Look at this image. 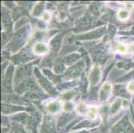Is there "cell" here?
Returning <instances> with one entry per match:
<instances>
[{
  "label": "cell",
  "mask_w": 134,
  "mask_h": 133,
  "mask_svg": "<svg viewBox=\"0 0 134 133\" xmlns=\"http://www.w3.org/2000/svg\"><path fill=\"white\" fill-rule=\"evenodd\" d=\"M47 108L50 113L56 114L60 111L61 105L58 101H52V102H49L47 105Z\"/></svg>",
  "instance_id": "cell-11"
},
{
  "label": "cell",
  "mask_w": 134,
  "mask_h": 133,
  "mask_svg": "<svg viewBox=\"0 0 134 133\" xmlns=\"http://www.w3.org/2000/svg\"><path fill=\"white\" fill-rule=\"evenodd\" d=\"M32 58V56L30 53L24 52V53H21L18 55L15 56L14 57V61L17 63H24V62L31 60Z\"/></svg>",
  "instance_id": "cell-14"
},
{
  "label": "cell",
  "mask_w": 134,
  "mask_h": 133,
  "mask_svg": "<svg viewBox=\"0 0 134 133\" xmlns=\"http://www.w3.org/2000/svg\"><path fill=\"white\" fill-rule=\"evenodd\" d=\"M80 72H81V70H80V67H79L78 66H77V67H75L71 68L67 72L66 77L68 78L76 77H77L80 75Z\"/></svg>",
  "instance_id": "cell-18"
},
{
  "label": "cell",
  "mask_w": 134,
  "mask_h": 133,
  "mask_svg": "<svg viewBox=\"0 0 134 133\" xmlns=\"http://www.w3.org/2000/svg\"><path fill=\"white\" fill-rule=\"evenodd\" d=\"M12 119L13 120L19 122V123H21V124H24V125H27L29 121H30V118L26 114L23 113V114H16V115H15L12 118Z\"/></svg>",
  "instance_id": "cell-13"
},
{
  "label": "cell",
  "mask_w": 134,
  "mask_h": 133,
  "mask_svg": "<svg viewBox=\"0 0 134 133\" xmlns=\"http://www.w3.org/2000/svg\"><path fill=\"white\" fill-rule=\"evenodd\" d=\"M111 133H134V129L126 117L113 127Z\"/></svg>",
  "instance_id": "cell-1"
},
{
  "label": "cell",
  "mask_w": 134,
  "mask_h": 133,
  "mask_svg": "<svg viewBox=\"0 0 134 133\" xmlns=\"http://www.w3.org/2000/svg\"><path fill=\"white\" fill-rule=\"evenodd\" d=\"M111 91V86L109 83H106L102 86L100 91V99L102 101H105L108 99Z\"/></svg>",
  "instance_id": "cell-7"
},
{
  "label": "cell",
  "mask_w": 134,
  "mask_h": 133,
  "mask_svg": "<svg viewBox=\"0 0 134 133\" xmlns=\"http://www.w3.org/2000/svg\"><path fill=\"white\" fill-rule=\"evenodd\" d=\"M73 117H74V114H71V113H66V114H62L58 120V129H59L63 126H65L68 124V122H69V120L72 119Z\"/></svg>",
  "instance_id": "cell-8"
},
{
  "label": "cell",
  "mask_w": 134,
  "mask_h": 133,
  "mask_svg": "<svg viewBox=\"0 0 134 133\" xmlns=\"http://www.w3.org/2000/svg\"><path fill=\"white\" fill-rule=\"evenodd\" d=\"M65 70V66L63 63H56L54 67V71L56 73H63Z\"/></svg>",
  "instance_id": "cell-28"
},
{
  "label": "cell",
  "mask_w": 134,
  "mask_h": 133,
  "mask_svg": "<svg viewBox=\"0 0 134 133\" xmlns=\"http://www.w3.org/2000/svg\"><path fill=\"white\" fill-rule=\"evenodd\" d=\"M37 88L36 83L33 80H25L20 85V87L19 88V91L22 92L24 91H31V90H35Z\"/></svg>",
  "instance_id": "cell-6"
},
{
  "label": "cell",
  "mask_w": 134,
  "mask_h": 133,
  "mask_svg": "<svg viewBox=\"0 0 134 133\" xmlns=\"http://www.w3.org/2000/svg\"><path fill=\"white\" fill-rule=\"evenodd\" d=\"M118 50L119 53H126L127 49L126 47L124 45H123V44H119L118 45Z\"/></svg>",
  "instance_id": "cell-31"
},
{
  "label": "cell",
  "mask_w": 134,
  "mask_h": 133,
  "mask_svg": "<svg viewBox=\"0 0 134 133\" xmlns=\"http://www.w3.org/2000/svg\"><path fill=\"white\" fill-rule=\"evenodd\" d=\"M12 73H13V67L11 66L8 69V72L6 73L3 79V86L5 87H11V85H12Z\"/></svg>",
  "instance_id": "cell-12"
},
{
  "label": "cell",
  "mask_w": 134,
  "mask_h": 133,
  "mask_svg": "<svg viewBox=\"0 0 134 133\" xmlns=\"http://www.w3.org/2000/svg\"><path fill=\"white\" fill-rule=\"evenodd\" d=\"M101 71L98 67H95L92 70L90 75V80H91V85H95L98 83L99 80L100 79Z\"/></svg>",
  "instance_id": "cell-9"
},
{
  "label": "cell",
  "mask_w": 134,
  "mask_h": 133,
  "mask_svg": "<svg viewBox=\"0 0 134 133\" xmlns=\"http://www.w3.org/2000/svg\"><path fill=\"white\" fill-rule=\"evenodd\" d=\"M119 101H118V102H116L114 104V105L113 106V107H112V113H115V111H116L119 108Z\"/></svg>",
  "instance_id": "cell-33"
},
{
  "label": "cell",
  "mask_w": 134,
  "mask_h": 133,
  "mask_svg": "<svg viewBox=\"0 0 134 133\" xmlns=\"http://www.w3.org/2000/svg\"><path fill=\"white\" fill-rule=\"evenodd\" d=\"M61 37L59 36L55 37L51 42V46L53 47V49H58L60 45Z\"/></svg>",
  "instance_id": "cell-25"
},
{
  "label": "cell",
  "mask_w": 134,
  "mask_h": 133,
  "mask_svg": "<svg viewBox=\"0 0 134 133\" xmlns=\"http://www.w3.org/2000/svg\"><path fill=\"white\" fill-rule=\"evenodd\" d=\"M27 38V30L26 29H22L19 31L15 35V38L13 41V47L15 49H18L19 47H21L26 41Z\"/></svg>",
  "instance_id": "cell-3"
},
{
  "label": "cell",
  "mask_w": 134,
  "mask_h": 133,
  "mask_svg": "<svg viewBox=\"0 0 134 133\" xmlns=\"http://www.w3.org/2000/svg\"><path fill=\"white\" fill-rule=\"evenodd\" d=\"M133 59H134V57H133Z\"/></svg>",
  "instance_id": "cell-38"
},
{
  "label": "cell",
  "mask_w": 134,
  "mask_h": 133,
  "mask_svg": "<svg viewBox=\"0 0 134 133\" xmlns=\"http://www.w3.org/2000/svg\"><path fill=\"white\" fill-rule=\"evenodd\" d=\"M49 18H50V15H49V14L48 13H46L43 14V19L44 21H48L49 19Z\"/></svg>",
  "instance_id": "cell-34"
},
{
  "label": "cell",
  "mask_w": 134,
  "mask_h": 133,
  "mask_svg": "<svg viewBox=\"0 0 134 133\" xmlns=\"http://www.w3.org/2000/svg\"><path fill=\"white\" fill-rule=\"evenodd\" d=\"M90 11L91 13H93V14L97 15L99 13V6L96 4H93V5H91L90 8Z\"/></svg>",
  "instance_id": "cell-30"
},
{
  "label": "cell",
  "mask_w": 134,
  "mask_h": 133,
  "mask_svg": "<svg viewBox=\"0 0 134 133\" xmlns=\"http://www.w3.org/2000/svg\"><path fill=\"white\" fill-rule=\"evenodd\" d=\"M2 23L5 27L11 25V18L8 14H2Z\"/></svg>",
  "instance_id": "cell-26"
},
{
  "label": "cell",
  "mask_w": 134,
  "mask_h": 133,
  "mask_svg": "<svg viewBox=\"0 0 134 133\" xmlns=\"http://www.w3.org/2000/svg\"><path fill=\"white\" fill-rule=\"evenodd\" d=\"M79 58H80V55H79L73 54L71 55H69L65 57V58L63 59V61H65V63H68V64H71V63L76 61Z\"/></svg>",
  "instance_id": "cell-21"
},
{
  "label": "cell",
  "mask_w": 134,
  "mask_h": 133,
  "mask_svg": "<svg viewBox=\"0 0 134 133\" xmlns=\"http://www.w3.org/2000/svg\"><path fill=\"white\" fill-rule=\"evenodd\" d=\"M48 47L46 44L41 43H37L35 44L34 47V52L36 55H42L47 53L48 51Z\"/></svg>",
  "instance_id": "cell-10"
},
{
  "label": "cell",
  "mask_w": 134,
  "mask_h": 133,
  "mask_svg": "<svg viewBox=\"0 0 134 133\" xmlns=\"http://www.w3.org/2000/svg\"><path fill=\"white\" fill-rule=\"evenodd\" d=\"M114 92L115 95H120L122 97H125V98H129L130 95H129L128 92H127L126 89H125L124 85H117L115 86L114 89Z\"/></svg>",
  "instance_id": "cell-15"
},
{
  "label": "cell",
  "mask_w": 134,
  "mask_h": 133,
  "mask_svg": "<svg viewBox=\"0 0 134 133\" xmlns=\"http://www.w3.org/2000/svg\"><path fill=\"white\" fill-rule=\"evenodd\" d=\"M77 111V113H80L81 114H87V111H88V108H87V106L84 104H80L79 105H77L76 108Z\"/></svg>",
  "instance_id": "cell-27"
},
{
  "label": "cell",
  "mask_w": 134,
  "mask_h": 133,
  "mask_svg": "<svg viewBox=\"0 0 134 133\" xmlns=\"http://www.w3.org/2000/svg\"><path fill=\"white\" fill-rule=\"evenodd\" d=\"M41 133H56L55 123L53 118L46 117L41 128Z\"/></svg>",
  "instance_id": "cell-2"
},
{
  "label": "cell",
  "mask_w": 134,
  "mask_h": 133,
  "mask_svg": "<svg viewBox=\"0 0 134 133\" xmlns=\"http://www.w3.org/2000/svg\"><path fill=\"white\" fill-rule=\"evenodd\" d=\"M127 89L130 91V92L134 93V81L130 83L127 86Z\"/></svg>",
  "instance_id": "cell-32"
},
{
  "label": "cell",
  "mask_w": 134,
  "mask_h": 133,
  "mask_svg": "<svg viewBox=\"0 0 134 133\" xmlns=\"http://www.w3.org/2000/svg\"><path fill=\"white\" fill-rule=\"evenodd\" d=\"M35 73L37 75V76L38 77L37 78H38V80H40V85L43 86V89H45V90L46 91H47L49 93L52 94V95H55L56 92L54 89L53 88V86H52V85L49 83V82L46 78L41 76V74L39 73V71H37V69H36V70H35Z\"/></svg>",
  "instance_id": "cell-4"
},
{
  "label": "cell",
  "mask_w": 134,
  "mask_h": 133,
  "mask_svg": "<svg viewBox=\"0 0 134 133\" xmlns=\"http://www.w3.org/2000/svg\"><path fill=\"white\" fill-rule=\"evenodd\" d=\"M88 132L86 131V130H83V131L82 132H74V133H87Z\"/></svg>",
  "instance_id": "cell-36"
},
{
  "label": "cell",
  "mask_w": 134,
  "mask_h": 133,
  "mask_svg": "<svg viewBox=\"0 0 134 133\" xmlns=\"http://www.w3.org/2000/svg\"><path fill=\"white\" fill-rule=\"evenodd\" d=\"M118 18L121 21H125L130 18V13L127 11L121 9V10L119 11L118 12Z\"/></svg>",
  "instance_id": "cell-24"
},
{
  "label": "cell",
  "mask_w": 134,
  "mask_h": 133,
  "mask_svg": "<svg viewBox=\"0 0 134 133\" xmlns=\"http://www.w3.org/2000/svg\"><path fill=\"white\" fill-rule=\"evenodd\" d=\"M131 49L134 51V43L131 44Z\"/></svg>",
  "instance_id": "cell-35"
},
{
  "label": "cell",
  "mask_w": 134,
  "mask_h": 133,
  "mask_svg": "<svg viewBox=\"0 0 134 133\" xmlns=\"http://www.w3.org/2000/svg\"><path fill=\"white\" fill-rule=\"evenodd\" d=\"M9 133H25V132L21 125L15 123H13L12 129H11V131Z\"/></svg>",
  "instance_id": "cell-20"
},
{
  "label": "cell",
  "mask_w": 134,
  "mask_h": 133,
  "mask_svg": "<svg viewBox=\"0 0 134 133\" xmlns=\"http://www.w3.org/2000/svg\"><path fill=\"white\" fill-rule=\"evenodd\" d=\"M106 52V49L104 46H99L98 47H96L93 51V57L97 59L103 58V56H105Z\"/></svg>",
  "instance_id": "cell-16"
},
{
  "label": "cell",
  "mask_w": 134,
  "mask_h": 133,
  "mask_svg": "<svg viewBox=\"0 0 134 133\" xmlns=\"http://www.w3.org/2000/svg\"><path fill=\"white\" fill-rule=\"evenodd\" d=\"M91 18L88 16H85L84 18H83L82 19H81L80 21V27L81 28H84V27H88L89 25H90L91 24Z\"/></svg>",
  "instance_id": "cell-22"
},
{
  "label": "cell",
  "mask_w": 134,
  "mask_h": 133,
  "mask_svg": "<svg viewBox=\"0 0 134 133\" xmlns=\"http://www.w3.org/2000/svg\"><path fill=\"white\" fill-rule=\"evenodd\" d=\"M41 119V115L38 113H35L30 117L28 123V128L32 131L33 133H37V126Z\"/></svg>",
  "instance_id": "cell-5"
},
{
  "label": "cell",
  "mask_w": 134,
  "mask_h": 133,
  "mask_svg": "<svg viewBox=\"0 0 134 133\" xmlns=\"http://www.w3.org/2000/svg\"><path fill=\"white\" fill-rule=\"evenodd\" d=\"M118 67L119 68H124L125 69H128L129 68L131 67V66H133L131 61L129 60H124L123 61H120L118 63Z\"/></svg>",
  "instance_id": "cell-23"
},
{
  "label": "cell",
  "mask_w": 134,
  "mask_h": 133,
  "mask_svg": "<svg viewBox=\"0 0 134 133\" xmlns=\"http://www.w3.org/2000/svg\"><path fill=\"white\" fill-rule=\"evenodd\" d=\"M43 3L41 2V3L37 4V5L35 7L34 11L33 12V13H34V14L35 15H40V13H41V11H43Z\"/></svg>",
  "instance_id": "cell-29"
},
{
  "label": "cell",
  "mask_w": 134,
  "mask_h": 133,
  "mask_svg": "<svg viewBox=\"0 0 134 133\" xmlns=\"http://www.w3.org/2000/svg\"><path fill=\"white\" fill-rule=\"evenodd\" d=\"M22 109H24V108H21V107L5 105L4 104L2 105V113L3 114H10V113H14V112L18 111Z\"/></svg>",
  "instance_id": "cell-17"
},
{
  "label": "cell",
  "mask_w": 134,
  "mask_h": 133,
  "mask_svg": "<svg viewBox=\"0 0 134 133\" xmlns=\"http://www.w3.org/2000/svg\"><path fill=\"white\" fill-rule=\"evenodd\" d=\"M30 66H22L18 69V71H17V75L18 77H22L25 76V75H27L28 74H30V71H31V69H30Z\"/></svg>",
  "instance_id": "cell-19"
},
{
  "label": "cell",
  "mask_w": 134,
  "mask_h": 133,
  "mask_svg": "<svg viewBox=\"0 0 134 133\" xmlns=\"http://www.w3.org/2000/svg\"><path fill=\"white\" fill-rule=\"evenodd\" d=\"M92 133H99V132L96 131V132H92Z\"/></svg>",
  "instance_id": "cell-37"
}]
</instances>
